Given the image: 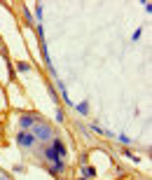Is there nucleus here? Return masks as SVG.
Segmentation results:
<instances>
[{
  "label": "nucleus",
  "instance_id": "nucleus-1",
  "mask_svg": "<svg viewBox=\"0 0 152 180\" xmlns=\"http://www.w3.org/2000/svg\"><path fill=\"white\" fill-rule=\"evenodd\" d=\"M19 143H21V145H30V143H33V138H30V136H26V133H21V136H19Z\"/></svg>",
  "mask_w": 152,
  "mask_h": 180
}]
</instances>
